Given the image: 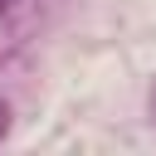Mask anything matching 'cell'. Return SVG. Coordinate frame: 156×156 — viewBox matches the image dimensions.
Masks as SVG:
<instances>
[{
    "mask_svg": "<svg viewBox=\"0 0 156 156\" xmlns=\"http://www.w3.org/2000/svg\"><path fill=\"white\" fill-rule=\"evenodd\" d=\"M5 127H10V112H5V102H0V136H5Z\"/></svg>",
    "mask_w": 156,
    "mask_h": 156,
    "instance_id": "obj_1",
    "label": "cell"
},
{
    "mask_svg": "<svg viewBox=\"0 0 156 156\" xmlns=\"http://www.w3.org/2000/svg\"><path fill=\"white\" fill-rule=\"evenodd\" d=\"M5 5H10V0H0V10H5Z\"/></svg>",
    "mask_w": 156,
    "mask_h": 156,
    "instance_id": "obj_2",
    "label": "cell"
}]
</instances>
